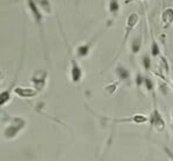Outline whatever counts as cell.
<instances>
[{"mask_svg":"<svg viewBox=\"0 0 173 161\" xmlns=\"http://www.w3.org/2000/svg\"><path fill=\"white\" fill-rule=\"evenodd\" d=\"M45 78H47V72L40 70V71H36L35 72V74L32 77L30 80H32V82L35 85V87L40 91V89L43 88V86L45 84Z\"/></svg>","mask_w":173,"mask_h":161,"instance_id":"1","label":"cell"},{"mask_svg":"<svg viewBox=\"0 0 173 161\" xmlns=\"http://www.w3.org/2000/svg\"><path fill=\"white\" fill-rule=\"evenodd\" d=\"M28 6H29V8H30V11L33 13V18H34V20L36 21V23H41L42 20H43V15H42L41 11L38 9L36 2H35L34 0H28Z\"/></svg>","mask_w":173,"mask_h":161,"instance_id":"2","label":"cell"},{"mask_svg":"<svg viewBox=\"0 0 173 161\" xmlns=\"http://www.w3.org/2000/svg\"><path fill=\"white\" fill-rule=\"evenodd\" d=\"M151 123L157 128V130H159V131H162V130L164 129V124H165V122H164V120L162 118V116L159 115V112H158V110H155L153 112H152V116H151Z\"/></svg>","mask_w":173,"mask_h":161,"instance_id":"3","label":"cell"},{"mask_svg":"<svg viewBox=\"0 0 173 161\" xmlns=\"http://www.w3.org/2000/svg\"><path fill=\"white\" fill-rule=\"evenodd\" d=\"M71 77L74 82H78L81 78V68L74 60H72V68H71Z\"/></svg>","mask_w":173,"mask_h":161,"instance_id":"4","label":"cell"},{"mask_svg":"<svg viewBox=\"0 0 173 161\" xmlns=\"http://www.w3.org/2000/svg\"><path fill=\"white\" fill-rule=\"evenodd\" d=\"M15 93L19 95V96L22 97H33L37 94V91L32 89V88H16L15 89Z\"/></svg>","mask_w":173,"mask_h":161,"instance_id":"5","label":"cell"},{"mask_svg":"<svg viewBox=\"0 0 173 161\" xmlns=\"http://www.w3.org/2000/svg\"><path fill=\"white\" fill-rule=\"evenodd\" d=\"M162 21L164 22L165 27L170 26L173 22V9L172 8H167L164 11L163 15H162Z\"/></svg>","mask_w":173,"mask_h":161,"instance_id":"6","label":"cell"},{"mask_svg":"<svg viewBox=\"0 0 173 161\" xmlns=\"http://www.w3.org/2000/svg\"><path fill=\"white\" fill-rule=\"evenodd\" d=\"M137 22H138V15L135 14V13L130 14L129 18H128V22H127V30H128V32H129L130 29H133L136 26Z\"/></svg>","mask_w":173,"mask_h":161,"instance_id":"7","label":"cell"},{"mask_svg":"<svg viewBox=\"0 0 173 161\" xmlns=\"http://www.w3.org/2000/svg\"><path fill=\"white\" fill-rule=\"evenodd\" d=\"M37 2H38V6L42 9V12L48 13V14L51 13V5L48 0H37Z\"/></svg>","mask_w":173,"mask_h":161,"instance_id":"8","label":"cell"},{"mask_svg":"<svg viewBox=\"0 0 173 161\" xmlns=\"http://www.w3.org/2000/svg\"><path fill=\"white\" fill-rule=\"evenodd\" d=\"M91 44H92V43L79 46V48H78V51H77V56H78V57H85V56L88 53L90 49H91Z\"/></svg>","mask_w":173,"mask_h":161,"instance_id":"9","label":"cell"},{"mask_svg":"<svg viewBox=\"0 0 173 161\" xmlns=\"http://www.w3.org/2000/svg\"><path fill=\"white\" fill-rule=\"evenodd\" d=\"M120 9V5H119V1L117 0H110L109 2V12L112 14H116Z\"/></svg>","mask_w":173,"mask_h":161,"instance_id":"10","label":"cell"},{"mask_svg":"<svg viewBox=\"0 0 173 161\" xmlns=\"http://www.w3.org/2000/svg\"><path fill=\"white\" fill-rule=\"evenodd\" d=\"M117 74L121 79H128L129 78V71L124 67H117Z\"/></svg>","mask_w":173,"mask_h":161,"instance_id":"11","label":"cell"},{"mask_svg":"<svg viewBox=\"0 0 173 161\" xmlns=\"http://www.w3.org/2000/svg\"><path fill=\"white\" fill-rule=\"evenodd\" d=\"M139 48H141V37H137L136 39H134L133 44H131V49H133V52L136 53L139 51Z\"/></svg>","mask_w":173,"mask_h":161,"instance_id":"12","label":"cell"},{"mask_svg":"<svg viewBox=\"0 0 173 161\" xmlns=\"http://www.w3.org/2000/svg\"><path fill=\"white\" fill-rule=\"evenodd\" d=\"M151 53H152L153 57L159 55V46H158V44H157L156 42H152V45H151Z\"/></svg>","mask_w":173,"mask_h":161,"instance_id":"13","label":"cell"},{"mask_svg":"<svg viewBox=\"0 0 173 161\" xmlns=\"http://www.w3.org/2000/svg\"><path fill=\"white\" fill-rule=\"evenodd\" d=\"M8 100H9V93H8V92H2V93H1V101H0L1 104L4 105Z\"/></svg>","mask_w":173,"mask_h":161,"instance_id":"14","label":"cell"},{"mask_svg":"<svg viewBox=\"0 0 173 161\" xmlns=\"http://www.w3.org/2000/svg\"><path fill=\"white\" fill-rule=\"evenodd\" d=\"M144 84H145V87L148 91H151L153 88V82L149 78H144Z\"/></svg>","mask_w":173,"mask_h":161,"instance_id":"15","label":"cell"},{"mask_svg":"<svg viewBox=\"0 0 173 161\" xmlns=\"http://www.w3.org/2000/svg\"><path fill=\"white\" fill-rule=\"evenodd\" d=\"M143 65H144V67H145L146 70L150 68V58H149L148 56L143 57Z\"/></svg>","mask_w":173,"mask_h":161,"instance_id":"16","label":"cell"},{"mask_svg":"<svg viewBox=\"0 0 173 161\" xmlns=\"http://www.w3.org/2000/svg\"><path fill=\"white\" fill-rule=\"evenodd\" d=\"M142 82L144 84V78H142V77L138 74V75H137V78H136V84H137L138 86H141V85H142Z\"/></svg>","mask_w":173,"mask_h":161,"instance_id":"17","label":"cell"},{"mask_svg":"<svg viewBox=\"0 0 173 161\" xmlns=\"http://www.w3.org/2000/svg\"><path fill=\"white\" fill-rule=\"evenodd\" d=\"M129 1H133V0H126V2H127V4H128Z\"/></svg>","mask_w":173,"mask_h":161,"instance_id":"18","label":"cell"},{"mask_svg":"<svg viewBox=\"0 0 173 161\" xmlns=\"http://www.w3.org/2000/svg\"><path fill=\"white\" fill-rule=\"evenodd\" d=\"M166 151H167V150H166ZM167 152H169V151H167ZM169 154H170V152H169ZM170 155H171V154H170ZM171 157H172V160H173V155H171Z\"/></svg>","mask_w":173,"mask_h":161,"instance_id":"19","label":"cell"}]
</instances>
